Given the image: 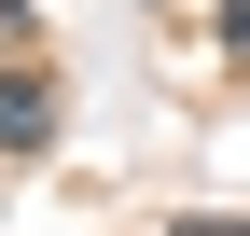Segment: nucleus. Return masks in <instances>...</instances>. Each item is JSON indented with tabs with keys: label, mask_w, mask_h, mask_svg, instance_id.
Returning <instances> with one entry per match:
<instances>
[{
	"label": "nucleus",
	"mask_w": 250,
	"mask_h": 236,
	"mask_svg": "<svg viewBox=\"0 0 250 236\" xmlns=\"http://www.w3.org/2000/svg\"><path fill=\"white\" fill-rule=\"evenodd\" d=\"M0 153H14V167H42V153H56V70H42V42L0 56Z\"/></svg>",
	"instance_id": "1"
},
{
	"label": "nucleus",
	"mask_w": 250,
	"mask_h": 236,
	"mask_svg": "<svg viewBox=\"0 0 250 236\" xmlns=\"http://www.w3.org/2000/svg\"><path fill=\"white\" fill-rule=\"evenodd\" d=\"M208 14H223V56L250 70V0H208Z\"/></svg>",
	"instance_id": "2"
},
{
	"label": "nucleus",
	"mask_w": 250,
	"mask_h": 236,
	"mask_svg": "<svg viewBox=\"0 0 250 236\" xmlns=\"http://www.w3.org/2000/svg\"><path fill=\"white\" fill-rule=\"evenodd\" d=\"M28 42H42V28H28V0H0V56H28Z\"/></svg>",
	"instance_id": "3"
},
{
	"label": "nucleus",
	"mask_w": 250,
	"mask_h": 236,
	"mask_svg": "<svg viewBox=\"0 0 250 236\" xmlns=\"http://www.w3.org/2000/svg\"><path fill=\"white\" fill-rule=\"evenodd\" d=\"M167 236H250V222H208V209H195V222H167Z\"/></svg>",
	"instance_id": "4"
},
{
	"label": "nucleus",
	"mask_w": 250,
	"mask_h": 236,
	"mask_svg": "<svg viewBox=\"0 0 250 236\" xmlns=\"http://www.w3.org/2000/svg\"><path fill=\"white\" fill-rule=\"evenodd\" d=\"M139 14H167V28H181V14H208V0H139Z\"/></svg>",
	"instance_id": "5"
}]
</instances>
